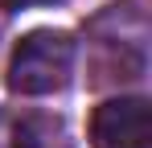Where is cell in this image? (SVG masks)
<instances>
[{
	"mask_svg": "<svg viewBox=\"0 0 152 148\" xmlns=\"http://www.w3.org/2000/svg\"><path fill=\"white\" fill-rule=\"evenodd\" d=\"M74 58H78V45H74L70 33H62V29H33V33H25L17 41V49H12V62H8L12 95L37 99V95H53V91L70 86Z\"/></svg>",
	"mask_w": 152,
	"mask_h": 148,
	"instance_id": "6da1fadb",
	"label": "cell"
},
{
	"mask_svg": "<svg viewBox=\"0 0 152 148\" xmlns=\"http://www.w3.org/2000/svg\"><path fill=\"white\" fill-rule=\"evenodd\" d=\"M91 148H152V115L144 99H107L91 115Z\"/></svg>",
	"mask_w": 152,
	"mask_h": 148,
	"instance_id": "7a4b0ae2",
	"label": "cell"
},
{
	"mask_svg": "<svg viewBox=\"0 0 152 148\" xmlns=\"http://www.w3.org/2000/svg\"><path fill=\"white\" fill-rule=\"evenodd\" d=\"M33 4H58V0H0V8H33Z\"/></svg>",
	"mask_w": 152,
	"mask_h": 148,
	"instance_id": "3957f363",
	"label": "cell"
}]
</instances>
